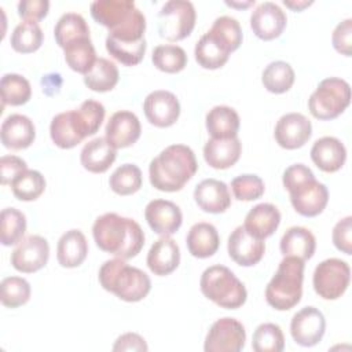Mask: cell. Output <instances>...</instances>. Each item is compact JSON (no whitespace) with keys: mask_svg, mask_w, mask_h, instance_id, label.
<instances>
[{"mask_svg":"<svg viewBox=\"0 0 352 352\" xmlns=\"http://www.w3.org/2000/svg\"><path fill=\"white\" fill-rule=\"evenodd\" d=\"M188 252L198 258L213 256L220 245V236L216 227L206 221L195 223L186 238Z\"/></svg>","mask_w":352,"mask_h":352,"instance_id":"f546056e","label":"cell"},{"mask_svg":"<svg viewBox=\"0 0 352 352\" xmlns=\"http://www.w3.org/2000/svg\"><path fill=\"white\" fill-rule=\"evenodd\" d=\"M279 223H280L279 209L272 204L264 202L253 206L248 212L243 227L250 235L258 239H265L276 231Z\"/></svg>","mask_w":352,"mask_h":352,"instance_id":"4316f807","label":"cell"},{"mask_svg":"<svg viewBox=\"0 0 352 352\" xmlns=\"http://www.w3.org/2000/svg\"><path fill=\"white\" fill-rule=\"evenodd\" d=\"M285 11L272 1L258 4L250 15V28L253 33L261 40H274L279 37L286 28Z\"/></svg>","mask_w":352,"mask_h":352,"instance_id":"e0dca14e","label":"cell"},{"mask_svg":"<svg viewBox=\"0 0 352 352\" xmlns=\"http://www.w3.org/2000/svg\"><path fill=\"white\" fill-rule=\"evenodd\" d=\"M197 12L191 1L169 0L158 12V32L162 38L179 41L191 34Z\"/></svg>","mask_w":352,"mask_h":352,"instance_id":"ba28073f","label":"cell"},{"mask_svg":"<svg viewBox=\"0 0 352 352\" xmlns=\"http://www.w3.org/2000/svg\"><path fill=\"white\" fill-rule=\"evenodd\" d=\"M10 186L19 201H34L44 192L45 179L38 170L26 169Z\"/></svg>","mask_w":352,"mask_h":352,"instance_id":"b9f144b4","label":"cell"},{"mask_svg":"<svg viewBox=\"0 0 352 352\" xmlns=\"http://www.w3.org/2000/svg\"><path fill=\"white\" fill-rule=\"evenodd\" d=\"M351 268L341 258H326L314 271V289L324 300H337L349 286Z\"/></svg>","mask_w":352,"mask_h":352,"instance_id":"9c48e42d","label":"cell"},{"mask_svg":"<svg viewBox=\"0 0 352 352\" xmlns=\"http://www.w3.org/2000/svg\"><path fill=\"white\" fill-rule=\"evenodd\" d=\"M92 235L100 250L124 260L135 257L144 245V232L139 223L114 212L104 213L95 220Z\"/></svg>","mask_w":352,"mask_h":352,"instance_id":"6da1fadb","label":"cell"},{"mask_svg":"<svg viewBox=\"0 0 352 352\" xmlns=\"http://www.w3.org/2000/svg\"><path fill=\"white\" fill-rule=\"evenodd\" d=\"M206 129L214 139L235 138L239 131L241 120L238 113L230 106H214L206 113Z\"/></svg>","mask_w":352,"mask_h":352,"instance_id":"1f68e13d","label":"cell"},{"mask_svg":"<svg viewBox=\"0 0 352 352\" xmlns=\"http://www.w3.org/2000/svg\"><path fill=\"white\" fill-rule=\"evenodd\" d=\"M198 169L194 151L186 144H170L148 165L150 183L154 188L175 192L195 175Z\"/></svg>","mask_w":352,"mask_h":352,"instance_id":"7a4b0ae2","label":"cell"},{"mask_svg":"<svg viewBox=\"0 0 352 352\" xmlns=\"http://www.w3.org/2000/svg\"><path fill=\"white\" fill-rule=\"evenodd\" d=\"M326 319L315 307H304L293 315L290 322V334L296 344L301 346H314L323 338Z\"/></svg>","mask_w":352,"mask_h":352,"instance_id":"7c38bea8","label":"cell"},{"mask_svg":"<svg viewBox=\"0 0 352 352\" xmlns=\"http://www.w3.org/2000/svg\"><path fill=\"white\" fill-rule=\"evenodd\" d=\"M197 205L208 213H223L231 205V195L224 182L217 179H205L194 188Z\"/></svg>","mask_w":352,"mask_h":352,"instance_id":"44dd1931","label":"cell"},{"mask_svg":"<svg viewBox=\"0 0 352 352\" xmlns=\"http://www.w3.org/2000/svg\"><path fill=\"white\" fill-rule=\"evenodd\" d=\"M212 32H214L232 51L238 50L239 45L242 44V29L239 22L228 15H223L214 19L212 28Z\"/></svg>","mask_w":352,"mask_h":352,"instance_id":"7dc6e473","label":"cell"},{"mask_svg":"<svg viewBox=\"0 0 352 352\" xmlns=\"http://www.w3.org/2000/svg\"><path fill=\"white\" fill-rule=\"evenodd\" d=\"M98 276L104 290L128 302L143 300L151 290L148 275L136 267L128 265L120 257L104 261Z\"/></svg>","mask_w":352,"mask_h":352,"instance_id":"277c9868","label":"cell"},{"mask_svg":"<svg viewBox=\"0 0 352 352\" xmlns=\"http://www.w3.org/2000/svg\"><path fill=\"white\" fill-rule=\"evenodd\" d=\"M227 6H231V7H238V8H246L252 4H254V0H250V1H245V3H236V1H226Z\"/></svg>","mask_w":352,"mask_h":352,"instance_id":"11a10c76","label":"cell"},{"mask_svg":"<svg viewBox=\"0 0 352 352\" xmlns=\"http://www.w3.org/2000/svg\"><path fill=\"white\" fill-rule=\"evenodd\" d=\"M294 70L285 60H275L265 66L261 74L263 85L272 94H285L294 84Z\"/></svg>","mask_w":352,"mask_h":352,"instance_id":"d590c367","label":"cell"},{"mask_svg":"<svg viewBox=\"0 0 352 352\" xmlns=\"http://www.w3.org/2000/svg\"><path fill=\"white\" fill-rule=\"evenodd\" d=\"M333 47L337 52L351 56L352 54V19L346 18L340 22L331 36Z\"/></svg>","mask_w":352,"mask_h":352,"instance_id":"c3c4849f","label":"cell"},{"mask_svg":"<svg viewBox=\"0 0 352 352\" xmlns=\"http://www.w3.org/2000/svg\"><path fill=\"white\" fill-rule=\"evenodd\" d=\"M0 138L4 147L22 150L33 143L36 128L29 117L23 114H11L1 124Z\"/></svg>","mask_w":352,"mask_h":352,"instance_id":"7402d4cb","label":"cell"},{"mask_svg":"<svg viewBox=\"0 0 352 352\" xmlns=\"http://www.w3.org/2000/svg\"><path fill=\"white\" fill-rule=\"evenodd\" d=\"M351 102L349 84L338 77H329L319 82L308 99V109L318 120L338 117Z\"/></svg>","mask_w":352,"mask_h":352,"instance_id":"52a82bcc","label":"cell"},{"mask_svg":"<svg viewBox=\"0 0 352 352\" xmlns=\"http://www.w3.org/2000/svg\"><path fill=\"white\" fill-rule=\"evenodd\" d=\"M89 10L92 18L111 32L126 23L138 8L131 0H95Z\"/></svg>","mask_w":352,"mask_h":352,"instance_id":"ffe728a7","label":"cell"},{"mask_svg":"<svg viewBox=\"0 0 352 352\" xmlns=\"http://www.w3.org/2000/svg\"><path fill=\"white\" fill-rule=\"evenodd\" d=\"M118 76L114 62L106 58H98L92 69L84 74V84L95 92H107L117 85Z\"/></svg>","mask_w":352,"mask_h":352,"instance_id":"e575fe53","label":"cell"},{"mask_svg":"<svg viewBox=\"0 0 352 352\" xmlns=\"http://www.w3.org/2000/svg\"><path fill=\"white\" fill-rule=\"evenodd\" d=\"M143 183L142 170L135 164H124L118 166L110 176V188L118 195L135 194Z\"/></svg>","mask_w":352,"mask_h":352,"instance_id":"60d3db41","label":"cell"},{"mask_svg":"<svg viewBox=\"0 0 352 352\" xmlns=\"http://www.w3.org/2000/svg\"><path fill=\"white\" fill-rule=\"evenodd\" d=\"M28 169L26 162L16 155H3L0 158V177L1 184H11L15 177Z\"/></svg>","mask_w":352,"mask_h":352,"instance_id":"f907efd6","label":"cell"},{"mask_svg":"<svg viewBox=\"0 0 352 352\" xmlns=\"http://www.w3.org/2000/svg\"><path fill=\"white\" fill-rule=\"evenodd\" d=\"M312 135L311 121L301 113L283 114L274 131L276 143L286 150H296L302 147Z\"/></svg>","mask_w":352,"mask_h":352,"instance_id":"9a60e30c","label":"cell"},{"mask_svg":"<svg viewBox=\"0 0 352 352\" xmlns=\"http://www.w3.org/2000/svg\"><path fill=\"white\" fill-rule=\"evenodd\" d=\"M283 4L289 8H292L293 11H302L305 7L311 6L312 1H308V0H283Z\"/></svg>","mask_w":352,"mask_h":352,"instance_id":"db71d44e","label":"cell"},{"mask_svg":"<svg viewBox=\"0 0 352 352\" xmlns=\"http://www.w3.org/2000/svg\"><path fill=\"white\" fill-rule=\"evenodd\" d=\"M140 132L142 125L138 116L129 110H120L109 118L104 138L114 148H124L136 143Z\"/></svg>","mask_w":352,"mask_h":352,"instance_id":"d6986e66","label":"cell"},{"mask_svg":"<svg viewBox=\"0 0 352 352\" xmlns=\"http://www.w3.org/2000/svg\"><path fill=\"white\" fill-rule=\"evenodd\" d=\"M43 30L37 22L23 21L15 26L11 33V47L21 54L37 51L43 44Z\"/></svg>","mask_w":352,"mask_h":352,"instance_id":"8d00e7d4","label":"cell"},{"mask_svg":"<svg viewBox=\"0 0 352 352\" xmlns=\"http://www.w3.org/2000/svg\"><path fill=\"white\" fill-rule=\"evenodd\" d=\"M50 257V245L44 236L30 235L19 242L11 253L12 267L23 274L41 270Z\"/></svg>","mask_w":352,"mask_h":352,"instance_id":"8fae6325","label":"cell"},{"mask_svg":"<svg viewBox=\"0 0 352 352\" xmlns=\"http://www.w3.org/2000/svg\"><path fill=\"white\" fill-rule=\"evenodd\" d=\"M50 135L59 148H72L81 143L87 136V128L78 110H69L56 114L50 125Z\"/></svg>","mask_w":352,"mask_h":352,"instance_id":"5bb4252c","label":"cell"},{"mask_svg":"<svg viewBox=\"0 0 352 352\" xmlns=\"http://www.w3.org/2000/svg\"><path fill=\"white\" fill-rule=\"evenodd\" d=\"M199 286L202 294L221 308L236 309L248 298L245 285L230 268L220 264L210 265L202 272Z\"/></svg>","mask_w":352,"mask_h":352,"instance_id":"8992f818","label":"cell"},{"mask_svg":"<svg viewBox=\"0 0 352 352\" xmlns=\"http://www.w3.org/2000/svg\"><path fill=\"white\" fill-rule=\"evenodd\" d=\"M279 248L283 256H293L305 261L314 256L316 239L308 228L294 226L282 235Z\"/></svg>","mask_w":352,"mask_h":352,"instance_id":"4dcf8cb0","label":"cell"},{"mask_svg":"<svg viewBox=\"0 0 352 352\" xmlns=\"http://www.w3.org/2000/svg\"><path fill=\"white\" fill-rule=\"evenodd\" d=\"M146 40L128 43V41H118L111 37H106V50L107 52L121 62L125 66H135L142 62L146 54Z\"/></svg>","mask_w":352,"mask_h":352,"instance_id":"7bdbcfd3","label":"cell"},{"mask_svg":"<svg viewBox=\"0 0 352 352\" xmlns=\"http://www.w3.org/2000/svg\"><path fill=\"white\" fill-rule=\"evenodd\" d=\"M50 1L47 0H21L18 3V15L23 21L37 22L48 14Z\"/></svg>","mask_w":352,"mask_h":352,"instance_id":"816d5d0a","label":"cell"},{"mask_svg":"<svg viewBox=\"0 0 352 352\" xmlns=\"http://www.w3.org/2000/svg\"><path fill=\"white\" fill-rule=\"evenodd\" d=\"M144 217L150 228L161 236H169L175 234L183 221L180 208L168 199L150 201L146 205Z\"/></svg>","mask_w":352,"mask_h":352,"instance_id":"ac0fdd59","label":"cell"},{"mask_svg":"<svg viewBox=\"0 0 352 352\" xmlns=\"http://www.w3.org/2000/svg\"><path fill=\"white\" fill-rule=\"evenodd\" d=\"M231 190L238 201H254L264 194V182L257 175H239L231 180Z\"/></svg>","mask_w":352,"mask_h":352,"instance_id":"bcb514c9","label":"cell"},{"mask_svg":"<svg viewBox=\"0 0 352 352\" xmlns=\"http://www.w3.org/2000/svg\"><path fill=\"white\" fill-rule=\"evenodd\" d=\"M180 263V249L170 236H161L147 253V267L154 275L165 276L173 272Z\"/></svg>","mask_w":352,"mask_h":352,"instance_id":"603a6c76","label":"cell"},{"mask_svg":"<svg viewBox=\"0 0 352 352\" xmlns=\"http://www.w3.org/2000/svg\"><path fill=\"white\" fill-rule=\"evenodd\" d=\"M228 256L242 267H252L257 264L264 253V239H258L250 235L243 226H238L228 236L227 242Z\"/></svg>","mask_w":352,"mask_h":352,"instance_id":"2e32d148","label":"cell"},{"mask_svg":"<svg viewBox=\"0 0 352 352\" xmlns=\"http://www.w3.org/2000/svg\"><path fill=\"white\" fill-rule=\"evenodd\" d=\"M148 346L146 344V340L136 334V333H125L122 336H120L114 345H113V351L114 352H120V351H147Z\"/></svg>","mask_w":352,"mask_h":352,"instance_id":"f5cc1de1","label":"cell"},{"mask_svg":"<svg viewBox=\"0 0 352 352\" xmlns=\"http://www.w3.org/2000/svg\"><path fill=\"white\" fill-rule=\"evenodd\" d=\"M146 118L158 128L173 125L180 116V103L175 94L165 89L150 92L143 103Z\"/></svg>","mask_w":352,"mask_h":352,"instance_id":"4fadbf2b","label":"cell"},{"mask_svg":"<svg viewBox=\"0 0 352 352\" xmlns=\"http://www.w3.org/2000/svg\"><path fill=\"white\" fill-rule=\"evenodd\" d=\"M311 160L320 170L333 173L342 168L346 160V148L340 139L334 136H323L314 143L311 148Z\"/></svg>","mask_w":352,"mask_h":352,"instance_id":"cb8c5ba5","label":"cell"},{"mask_svg":"<svg viewBox=\"0 0 352 352\" xmlns=\"http://www.w3.org/2000/svg\"><path fill=\"white\" fill-rule=\"evenodd\" d=\"M26 231V217L15 208H6L0 214V242L4 246L16 245Z\"/></svg>","mask_w":352,"mask_h":352,"instance_id":"f35d334b","label":"cell"},{"mask_svg":"<svg viewBox=\"0 0 352 352\" xmlns=\"http://www.w3.org/2000/svg\"><path fill=\"white\" fill-rule=\"evenodd\" d=\"M63 54L67 66L81 74H87L98 59L91 37L78 38L70 43L63 48Z\"/></svg>","mask_w":352,"mask_h":352,"instance_id":"d6a6232c","label":"cell"},{"mask_svg":"<svg viewBox=\"0 0 352 352\" xmlns=\"http://www.w3.org/2000/svg\"><path fill=\"white\" fill-rule=\"evenodd\" d=\"M304 261L285 256L265 287V300L276 311H287L297 305L302 296Z\"/></svg>","mask_w":352,"mask_h":352,"instance_id":"5b68a950","label":"cell"},{"mask_svg":"<svg viewBox=\"0 0 352 352\" xmlns=\"http://www.w3.org/2000/svg\"><path fill=\"white\" fill-rule=\"evenodd\" d=\"M0 300L4 307L18 308L26 304L30 298V285L21 276H7L0 283Z\"/></svg>","mask_w":352,"mask_h":352,"instance_id":"f6af8a7d","label":"cell"},{"mask_svg":"<svg viewBox=\"0 0 352 352\" xmlns=\"http://www.w3.org/2000/svg\"><path fill=\"white\" fill-rule=\"evenodd\" d=\"M117 148H114L106 138H95L84 144L80 161L81 165L92 173L106 172L116 161Z\"/></svg>","mask_w":352,"mask_h":352,"instance_id":"83f0119b","label":"cell"},{"mask_svg":"<svg viewBox=\"0 0 352 352\" xmlns=\"http://www.w3.org/2000/svg\"><path fill=\"white\" fill-rule=\"evenodd\" d=\"M88 254V242L80 230L66 231L58 241L56 258L65 268H76L84 263Z\"/></svg>","mask_w":352,"mask_h":352,"instance_id":"f1b7e54d","label":"cell"},{"mask_svg":"<svg viewBox=\"0 0 352 352\" xmlns=\"http://www.w3.org/2000/svg\"><path fill=\"white\" fill-rule=\"evenodd\" d=\"M252 348L256 352H280L285 348V336L275 323H261L253 333Z\"/></svg>","mask_w":352,"mask_h":352,"instance_id":"ee69618b","label":"cell"},{"mask_svg":"<svg viewBox=\"0 0 352 352\" xmlns=\"http://www.w3.org/2000/svg\"><path fill=\"white\" fill-rule=\"evenodd\" d=\"M230 47L210 29L201 36L194 48V55L198 65L209 70L224 66L230 58Z\"/></svg>","mask_w":352,"mask_h":352,"instance_id":"d4e9b609","label":"cell"},{"mask_svg":"<svg viewBox=\"0 0 352 352\" xmlns=\"http://www.w3.org/2000/svg\"><path fill=\"white\" fill-rule=\"evenodd\" d=\"M282 182L289 191L294 210L301 216L314 217L326 208L329 201L327 187L315 179L314 172L307 165H290L285 169Z\"/></svg>","mask_w":352,"mask_h":352,"instance_id":"3957f363","label":"cell"},{"mask_svg":"<svg viewBox=\"0 0 352 352\" xmlns=\"http://www.w3.org/2000/svg\"><path fill=\"white\" fill-rule=\"evenodd\" d=\"M54 36L56 44L60 48H65L78 38L89 37V28L82 15L77 12H66L58 19L54 28Z\"/></svg>","mask_w":352,"mask_h":352,"instance_id":"836d02e7","label":"cell"},{"mask_svg":"<svg viewBox=\"0 0 352 352\" xmlns=\"http://www.w3.org/2000/svg\"><path fill=\"white\" fill-rule=\"evenodd\" d=\"M333 243L334 246L345 253H352V217L346 216L337 221V224L333 228Z\"/></svg>","mask_w":352,"mask_h":352,"instance_id":"681fc988","label":"cell"},{"mask_svg":"<svg viewBox=\"0 0 352 352\" xmlns=\"http://www.w3.org/2000/svg\"><path fill=\"white\" fill-rule=\"evenodd\" d=\"M151 60L154 66L165 73H179L187 65L186 51L175 44H161L153 50Z\"/></svg>","mask_w":352,"mask_h":352,"instance_id":"ab89813d","label":"cell"},{"mask_svg":"<svg viewBox=\"0 0 352 352\" xmlns=\"http://www.w3.org/2000/svg\"><path fill=\"white\" fill-rule=\"evenodd\" d=\"M0 89H1L3 107L6 104H11V106L25 104L32 96L30 82L23 76L16 73L4 74L0 81Z\"/></svg>","mask_w":352,"mask_h":352,"instance_id":"74e56055","label":"cell"},{"mask_svg":"<svg viewBox=\"0 0 352 352\" xmlns=\"http://www.w3.org/2000/svg\"><path fill=\"white\" fill-rule=\"evenodd\" d=\"M246 331L243 324L234 318L217 319L209 329L205 352H239L245 346Z\"/></svg>","mask_w":352,"mask_h":352,"instance_id":"30bf717a","label":"cell"},{"mask_svg":"<svg viewBox=\"0 0 352 352\" xmlns=\"http://www.w3.org/2000/svg\"><path fill=\"white\" fill-rule=\"evenodd\" d=\"M241 151L242 143L238 136L227 139L210 138L204 146V158L214 169H227L239 160Z\"/></svg>","mask_w":352,"mask_h":352,"instance_id":"484cf974","label":"cell"}]
</instances>
